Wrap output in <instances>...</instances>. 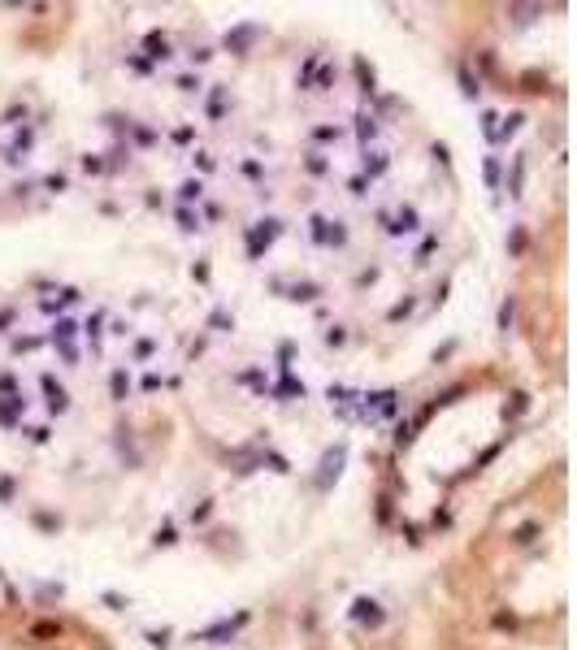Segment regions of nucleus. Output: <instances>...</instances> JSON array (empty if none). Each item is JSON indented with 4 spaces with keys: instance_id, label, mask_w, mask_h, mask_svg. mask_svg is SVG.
<instances>
[{
    "instance_id": "obj_1",
    "label": "nucleus",
    "mask_w": 577,
    "mask_h": 650,
    "mask_svg": "<svg viewBox=\"0 0 577 650\" xmlns=\"http://www.w3.org/2000/svg\"><path fill=\"white\" fill-rule=\"evenodd\" d=\"M278 234H282V222H278V217H260V222H252V226H247V256L260 260Z\"/></svg>"
},
{
    "instance_id": "obj_2",
    "label": "nucleus",
    "mask_w": 577,
    "mask_h": 650,
    "mask_svg": "<svg viewBox=\"0 0 577 650\" xmlns=\"http://www.w3.org/2000/svg\"><path fill=\"white\" fill-rule=\"evenodd\" d=\"M343 460H347V443H335V447L322 455V464H317V490H330V485L339 481Z\"/></svg>"
},
{
    "instance_id": "obj_3",
    "label": "nucleus",
    "mask_w": 577,
    "mask_h": 650,
    "mask_svg": "<svg viewBox=\"0 0 577 650\" xmlns=\"http://www.w3.org/2000/svg\"><path fill=\"white\" fill-rule=\"evenodd\" d=\"M256 39H260V26H256V22H239V26H230V31H226L222 48H226V52H235V57H247Z\"/></svg>"
},
{
    "instance_id": "obj_4",
    "label": "nucleus",
    "mask_w": 577,
    "mask_h": 650,
    "mask_svg": "<svg viewBox=\"0 0 577 650\" xmlns=\"http://www.w3.org/2000/svg\"><path fill=\"white\" fill-rule=\"evenodd\" d=\"M74 334H78V325L74 321H57V325H52V347H57L61 351V360L66 364H78V347H74Z\"/></svg>"
},
{
    "instance_id": "obj_5",
    "label": "nucleus",
    "mask_w": 577,
    "mask_h": 650,
    "mask_svg": "<svg viewBox=\"0 0 577 650\" xmlns=\"http://www.w3.org/2000/svg\"><path fill=\"white\" fill-rule=\"evenodd\" d=\"M39 386H44V395H48V412H52V416L70 412V391H66L52 373H44V377H39Z\"/></svg>"
},
{
    "instance_id": "obj_6",
    "label": "nucleus",
    "mask_w": 577,
    "mask_h": 650,
    "mask_svg": "<svg viewBox=\"0 0 577 650\" xmlns=\"http://www.w3.org/2000/svg\"><path fill=\"white\" fill-rule=\"evenodd\" d=\"M422 230V217H417V208L412 204H404L391 222H387V234H395V239H404V234H417Z\"/></svg>"
},
{
    "instance_id": "obj_7",
    "label": "nucleus",
    "mask_w": 577,
    "mask_h": 650,
    "mask_svg": "<svg viewBox=\"0 0 577 650\" xmlns=\"http://www.w3.org/2000/svg\"><path fill=\"white\" fill-rule=\"evenodd\" d=\"M352 620H356V624H369V629H382V624H387V612H382L374 599H356V603H352Z\"/></svg>"
},
{
    "instance_id": "obj_8",
    "label": "nucleus",
    "mask_w": 577,
    "mask_h": 650,
    "mask_svg": "<svg viewBox=\"0 0 577 650\" xmlns=\"http://www.w3.org/2000/svg\"><path fill=\"white\" fill-rule=\"evenodd\" d=\"M243 624H247V612H239L235 620H222V624H213V629H204V633H200V641H230Z\"/></svg>"
},
{
    "instance_id": "obj_9",
    "label": "nucleus",
    "mask_w": 577,
    "mask_h": 650,
    "mask_svg": "<svg viewBox=\"0 0 577 650\" xmlns=\"http://www.w3.org/2000/svg\"><path fill=\"white\" fill-rule=\"evenodd\" d=\"M143 48H148V57H143L148 66H152V61H170V57H174V52H170V35H161V31H148V35H143Z\"/></svg>"
},
{
    "instance_id": "obj_10",
    "label": "nucleus",
    "mask_w": 577,
    "mask_h": 650,
    "mask_svg": "<svg viewBox=\"0 0 577 650\" xmlns=\"http://www.w3.org/2000/svg\"><path fill=\"white\" fill-rule=\"evenodd\" d=\"M18 412H26V395L22 391L0 399V425H5V429H18Z\"/></svg>"
},
{
    "instance_id": "obj_11",
    "label": "nucleus",
    "mask_w": 577,
    "mask_h": 650,
    "mask_svg": "<svg viewBox=\"0 0 577 650\" xmlns=\"http://www.w3.org/2000/svg\"><path fill=\"white\" fill-rule=\"evenodd\" d=\"M387 165H391V156H387V152H364V170H360V178H364V182H374V178H382V174H387Z\"/></svg>"
},
{
    "instance_id": "obj_12",
    "label": "nucleus",
    "mask_w": 577,
    "mask_h": 650,
    "mask_svg": "<svg viewBox=\"0 0 577 650\" xmlns=\"http://www.w3.org/2000/svg\"><path fill=\"white\" fill-rule=\"evenodd\" d=\"M374 135H378V118H374V113H356V139H360L364 152H369Z\"/></svg>"
},
{
    "instance_id": "obj_13",
    "label": "nucleus",
    "mask_w": 577,
    "mask_h": 650,
    "mask_svg": "<svg viewBox=\"0 0 577 650\" xmlns=\"http://www.w3.org/2000/svg\"><path fill=\"white\" fill-rule=\"evenodd\" d=\"M308 391H304V382H295L291 373H282V382L274 386V399H304Z\"/></svg>"
},
{
    "instance_id": "obj_14",
    "label": "nucleus",
    "mask_w": 577,
    "mask_h": 650,
    "mask_svg": "<svg viewBox=\"0 0 577 650\" xmlns=\"http://www.w3.org/2000/svg\"><path fill=\"white\" fill-rule=\"evenodd\" d=\"M521 122H526V113H508V118H499V126H495V143H508V139L521 130Z\"/></svg>"
},
{
    "instance_id": "obj_15",
    "label": "nucleus",
    "mask_w": 577,
    "mask_h": 650,
    "mask_svg": "<svg viewBox=\"0 0 577 650\" xmlns=\"http://www.w3.org/2000/svg\"><path fill=\"white\" fill-rule=\"evenodd\" d=\"M504 14H508V18H512L516 26H530V22H534V18L543 14V5H508Z\"/></svg>"
},
{
    "instance_id": "obj_16",
    "label": "nucleus",
    "mask_w": 577,
    "mask_h": 650,
    "mask_svg": "<svg viewBox=\"0 0 577 650\" xmlns=\"http://www.w3.org/2000/svg\"><path fill=\"white\" fill-rule=\"evenodd\" d=\"M109 395H113L118 403H126V395H131V373H126V368H113V377H109Z\"/></svg>"
},
{
    "instance_id": "obj_17",
    "label": "nucleus",
    "mask_w": 577,
    "mask_h": 650,
    "mask_svg": "<svg viewBox=\"0 0 577 650\" xmlns=\"http://www.w3.org/2000/svg\"><path fill=\"white\" fill-rule=\"evenodd\" d=\"M356 78H360V91H364V96H374V91H378V74H374V66H364L360 57H356Z\"/></svg>"
},
{
    "instance_id": "obj_18",
    "label": "nucleus",
    "mask_w": 577,
    "mask_h": 650,
    "mask_svg": "<svg viewBox=\"0 0 577 650\" xmlns=\"http://www.w3.org/2000/svg\"><path fill=\"white\" fill-rule=\"evenodd\" d=\"M312 230V243H317V247H326V239H330V217H322V212H312V222H308Z\"/></svg>"
},
{
    "instance_id": "obj_19",
    "label": "nucleus",
    "mask_w": 577,
    "mask_h": 650,
    "mask_svg": "<svg viewBox=\"0 0 577 650\" xmlns=\"http://www.w3.org/2000/svg\"><path fill=\"white\" fill-rule=\"evenodd\" d=\"M222 113H226V87L218 83L213 91H208V118H213V122H222Z\"/></svg>"
},
{
    "instance_id": "obj_20",
    "label": "nucleus",
    "mask_w": 577,
    "mask_h": 650,
    "mask_svg": "<svg viewBox=\"0 0 577 650\" xmlns=\"http://www.w3.org/2000/svg\"><path fill=\"white\" fill-rule=\"evenodd\" d=\"M317 295H322V287H317V282H295L287 299H295V304H312Z\"/></svg>"
},
{
    "instance_id": "obj_21",
    "label": "nucleus",
    "mask_w": 577,
    "mask_h": 650,
    "mask_svg": "<svg viewBox=\"0 0 577 650\" xmlns=\"http://www.w3.org/2000/svg\"><path fill=\"white\" fill-rule=\"evenodd\" d=\"M200 195H204V182H200V178H187V182L178 187V200H183V208H187V204H200Z\"/></svg>"
},
{
    "instance_id": "obj_22",
    "label": "nucleus",
    "mask_w": 577,
    "mask_h": 650,
    "mask_svg": "<svg viewBox=\"0 0 577 650\" xmlns=\"http://www.w3.org/2000/svg\"><path fill=\"white\" fill-rule=\"evenodd\" d=\"M538 533H543V525H538V520H526V525H521V529L512 533V542H516V547H530V542H534Z\"/></svg>"
},
{
    "instance_id": "obj_23",
    "label": "nucleus",
    "mask_w": 577,
    "mask_h": 650,
    "mask_svg": "<svg viewBox=\"0 0 577 650\" xmlns=\"http://www.w3.org/2000/svg\"><path fill=\"white\" fill-rule=\"evenodd\" d=\"M460 91H464L469 100H478V91H482V83H478V74H469V66H460Z\"/></svg>"
},
{
    "instance_id": "obj_24",
    "label": "nucleus",
    "mask_w": 577,
    "mask_h": 650,
    "mask_svg": "<svg viewBox=\"0 0 577 650\" xmlns=\"http://www.w3.org/2000/svg\"><path fill=\"white\" fill-rule=\"evenodd\" d=\"M530 408V395L526 391H516L512 395V403H504V421H512V416H521V412H526Z\"/></svg>"
},
{
    "instance_id": "obj_25",
    "label": "nucleus",
    "mask_w": 577,
    "mask_h": 650,
    "mask_svg": "<svg viewBox=\"0 0 577 650\" xmlns=\"http://www.w3.org/2000/svg\"><path fill=\"white\" fill-rule=\"evenodd\" d=\"M521 91H547V74H538V70L521 74Z\"/></svg>"
},
{
    "instance_id": "obj_26",
    "label": "nucleus",
    "mask_w": 577,
    "mask_h": 650,
    "mask_svg": "<svg viewBox=\"0 0 577 650\" xmlns=\"http://www.w3.org/2000/svg\"><path fill=\"white\" fill-rule=\"evenodd\" d=\"M521 182H526V156H516V160H512V182H508V191H512V195H521Z\"/></svg>"
},
{
    "instance_id": "obj_27",
    "label": "nucleus",
    "mask_w": 577,
    "mask_h": 650,
    "mask_svg": "<svg viewBox=\"0 0 577 650\" xmlns=\"http://www.w3.org/2000/svg\"><path fill=\"white\" fill-rule=\"evenodd\" d=\"M512 316H516V299H512V295H508V299H504V304H499V330H504V334H508V330H512Z\"/></svg>"
},
{
    "instance_id": "obj_28",
    "label": "nucleus",
    "mask_w": 577,
    "mask_h": 650,
    "mask_svg": "<svg viewBox=\"0 0 577 650\" xmlns=\"http://www.w3.org/2000/svg\"><path fill=\"white\" fill-rule=\"evenodd\" d=\"M312 139H317V143H339V139H343V126H317V130H312Z\"/></svg>"
},
{
    "instance_id": "obj_29",
    "label": "nucleus",
    "mask_w": 577,
    "mask_h": 650,
    "mask_svg": "<svg viewBox=\"0 0 577 650\" xmlns=\"http://www.w3.org/2000/svg\"><path fill=\"white\" fill-rule=\"evenodd\" d=\"M208 325H213V330H218V334H222V330H235V316H230V312H226V308H218V312H213V316H208Z\"/></svg>"
},
{
    "instance_id": "obj_30",
    "label": "nucleus",
    "mask_w": 577,
    "mask_h": 650,
    "mask_svg": "<svg viewBox=\"0 0 577 650\" xmlns=\"http://www.w3.org/2000/svg\"><path fill=\"white\" fill-rule=\"evenodd\" d=\"M304 165H308V174H317V178H322V174L330 170V160H326L322 152H308V160H304Z\"/></svg>"
},
{
    "instance_id": "obj_31",
    "label": "nucleus",
    "mask_w": 577,
    "mask_h": 650,
    "mask_svg": "<svg viewBox=\"0 0 577 650\" xmlns=\"http://www.w3.org/2000/svg\"><path fill=\"white\" fill-rule=\"evenodd\" d=\"M174 217H178V226H183L187 234H191V230H200V212H191V208H178Z\"/></svg>"
},
{
    "instance_id": "obj_32",
    "label": "nucleus",
    "mask_w": 577,
    "mask_h": 650,
    "mask_svg": "<svg viewBox=\"0 0 577 650\" xmlns=\"http://www.w3.org/2000/svg\"><path fill=\"white\" fill-rule=\"evenodd\" d=\"M31 637H61V624H57V620H39V624L31 629Z\"/></svg>"
},
{
    "instance_id": "obj_33",
    "label": "nucleus",
    "mask_w": 577,
    "mask_h": 650,
    "mask_svg": "<svg viewBox=\"0 0 577 650\" xmlns=\"http://www.w3.org/2000/svg\"><path fill=\"white\" fill-rule=\"evenodd\" d=\"M35 525H39L44 533H57V529H61V516H48V512H35Z\"/></svg>"
},
{
    "instance_id": "obj_34",
    "label": "nucleus",
    "mask_w": 577,
    "mask_h": 650,
    "mask_svg": "<svg viewBox=\"0 0 577 650\" xmlns=\"http://www.w3.org/2000/svg\"><path fill=\"white\" fill-rule=\"evenodd\" d=\"M486 187L499 191V156H486Z\"/></svg>"
},
{
    "instance_id": "obj_35",
    "label": "nucleus",
    "mask_w": 577,
    "mask_h": 650,
    "mask_svg": "<svg viewBox=\"0 0 577 650\" xmlns=\"http://www.w3.org/2000/svg\"><path fill=\"white\" fill-rule=\"evenodd\" d=\"M174 542H178V529H174V525H161V529H156V547H174Z\"/></svg>"
},
{
    "instance_id": "obj_36",
    "label": "nucleus",
    "mask_w": 577,
    "mask_h": 650,
    "mask_svg": "<svg viewBox=\"0 0 577 650\" xmlns=\"http://www.w3.org/2000/svg\"><path fill=\"white\" fill-rule=\"evenodd\" d=\"M44 187H48L52 195H61V191L70 187V178H66V174H48V178H44Z\"/></svg>"
},
{
    "instance_id": "obj_37",
    "label": "nucleus",
    "mask_w": 577,
    "mask_h": 650,
    "mask_svg": "<svg viewBox=\"0 0 577 650\" xmlns=\"http://www.w3.org/2000/svg\"><path fill=\"white\" fill-rule=\"evenodd\" d=\"M347 343V330H343V325H330V330H326V347H343Z\"/></svg>"
},
{
    "instance_id": "obj_38",
    "label": "nucleus",
    "mask_w": 577,
    "mask_h": 650,
    "mask_svg": "<svg viewBox=\"0 0 577 650\" xmlns=\"http://www.w3.org/2000/svg\"><path fill=\"white\" fill-rule=\"evenodd\" d=\"M508 252H516V256L526 252V230H521V226H516V230L508 234Z\"/></svg>"
},
{
    "instance_id": "obj_39",
    "label": "nucleus",
    "mask_w": 577,
    "mask_h": 650,
    "mask_svg": "<svg viewBox=\"0 0 577 650\" xmlns=\"http://www.w3.org/2000/svg\"><path fill=\"white\" fill-rule=\"evenodd\" d=\"M14 490H18V481H14V477H0V503H14Z\"/></svg>"
},
{
    "instance_id": "obj_40",
    "label": "nucleus",
    "mask_w": 577,
    "mask_h": 650,
    "mask_svg": "<svg viewBox=\"0 0 577 650\" xmlns=\"http://www.w3.org/2000/svg\"><path fill=\"white\" fill-rule=\"evenodd\" d=\"M495 126H499V113H491V108H486V113H482V135L495 139Z\"/></svg>"
},
{
    "instance_id": "obj_41",
    "label": "nucleus",
    "mask_w": 577,
    "mask_h": 650,
    "mask_svg": "<svg viewBox=\"0 0 577 650\" xmlns=\"http://www.w3.org/2000/svg\"><path fill=\"white\" fill-rule=\"evenodd\" d=\"M330 83H335V70H330V66H317V91H330Z\"/></svg>"
},
{
    "instance_id": "obj_42",
    "label": "nucleus",
    "mask_w": 577,
    "mask_h": 650,
    "mask_svg": "<svg viewBox=\"0 0 577 650\" xmlns=\"http://www.w3.org/2000/svg\"><path fill=\"white\" fill-rule=\"evenodd\" d=\"M460 395H464V386H447V391H443V395L434 399V408H443V403H456Z\"/></svg>"
},
{
    "instance_id": "obj_43",
    "label": "nucleus",
    "mask_w": 577,
    "mask_h": 650,
    "mask_svg": "<svg viewBox=\"0 0 577 650\" xmlns=\"http://www.w3.org/2000/svg\"><path fill=\"white\" fill-rule=\"evenodd\" d=\"M174 87H178V91H200V78H195V74H178Z\"/></svg>"
},
{
    "instance_id": "obj_44",
    "label": "nucleus",
    "mask_w": 577,
    "mask_h": 650,
    "mask_svg": "<svg viewBox=\"0 0 577 650\" xmlns=\"http://www.w3.org/2000/svg\"><path fill=\"white\" fill-rule=\"evenodd\" d=\"M408 312H412V299H404V304H395V308L387 312V321H404Z\"/></svg>"
},
{
    "instance_id": "obj_45",
    "label": "nucleus",
    "mask_w": 577,
    "mask_h": 650,
    "mask_svg": "<svg viewBox=\"0 0 577 650\" xmlns=\"http://www.w3.org/2000/svg\"><path fill=\"white\" fill-rule=\"evenodd\" d=\"M83 170H87V174H104V160L87 152V156H83Z\"/></svg>"
},
{
    "instance_id": "obj_46",
    "label": "nucleus",
    "mask_w": 577,
    "mask_h": 650,
    "mask_svg": "<svg viewBox=\"0 0 577 650\" xmlns=\"http://www.w3.org/2000/svg\"><path fill=\"white\" fill-rule=\"evenodd\" d=\"M395 443H399V447H408V443H412V425H408V421H404V425H395Z\"/></svg>"
},
{
    "instance_id": "obj_47",
    "label": "nucleus",
    "mask_w": 577,
    "mask_h": 650,
    "mask_svg": "<svg viewBox=\"0 0 577 650\" xmlns=\"http://www.w3.org/2000/svg\"><path fill=\"white\" fill-rule=\"evenodd\" d=\"M148 641H152L156 650H165V646H170V629H161V633H156V629H152V633H148Z\"/></svg>"
},
{
    "instance_id": "obj_48",
    "label": "nucleus",
    "mask_w": 577,
    "mask_h": 650,
    "mask_svg": "<svg viewBox=\"0 0 577 650\" xmlns=\"http://www.w3.org/2000/svg\"><path fill=\"white\" fill-rule=\"evenodd\" d=\"M434 247H439V239H434V234H430V239H426V243H422V252H417V264H426V260H430V252H434Z\"/></svg>"
},
{
    "instance_id": "obj_49",
    "label": "nucleus",
    "mask_w": 577,
    "mask_h": 650,
    "mask_svg": "<svg viewBox=\"0 0 577 650\" xmlns=\"http://www.w3.org/2000/svg\"><path fill=\"white\" fill-rule=\"evenodd\" d=\"M495 629H508V633H512V629H516V616H512V612H499V616H495Z\"/></svg>"
},
{
    "instance_id": "obj_50",
    "label": "nucleus",
    "mask_w": 577,
    "mask_h": 650,
    "mask_svg": "<svg viewBox=\"0 0 577 650\" xmlns=\"http://www.w3.org/2000/svg\"><path fill=\"white\" fill-rule=\"evenodd\" d=\"M100 321H104V312H96V316H91V321H87V334H91V343H96V339H100Z\"/></svg>"
},
{
    "instance_id": "obj_51",
    "label": "nucleus",
    "mask_w": 577,
    "mask_h": 650,
    "mask_svg": "<svg viewBox=\"0 0 577 650\" xmlns=\"http://www.w3.org/2000/svg\"><path fill=\"white\" fill-rule=\"evenodd\" d=\"M14 386H18V377H14V373L0 377V395H14Z\"/></svg>"
},
{
    "instance_id": "obj_52",
    "label": "nucleus",
    "mask_w": 577,
    "mask_h": 650,
    "mask_svg": "<svg viewBox=\"0 0 577 650\" xmlns=\"http://www.w3.org/2000/svg\"><path fill=\"white\" fill-rule=\"evenodd\" d=\"M347 191H352V195H364V191H369V182H364V178H360V174H356V178H352V182H347Z\"/></svg>"
},
{
    "instance_id": "obj_53",
    "label": "nucleus",
    "mask_w": 577,
    "mask_h": 650,
    "mask_svg": "<svg viewBox=\"0 0 577 650\" xmlns=\"http://www.w3.org/2000/svg\"><path fill=\"white\" fill-rule=\"evenodd\" d=\"M374 282H378V269H364V274L356 278V287H374Z\"/></svg>"
},
{
    "instance_id": "obj_54",
    "label": "nucleus",
    "mask_w": 577,
    "mask_h": 650,
    "mask_svg": "<svg viewBox=\"0 0 577 650\" xmlns=\"http://www.w3.org/2000/svg\"><path fill=\"white\" fill-rule=\"evenodd\" d=\"M104 603H109L113 612H122V607H126V599H122V594H113V589H109V594H104Z\"/></svg>"
},
{
    "instance_id": "obj_55",
    "label": "nucleus",
    "mask_w": 577,
    "mask_h": 650,
    "mask_svg": "<svg viewBox=\"0 0 577 650\" xmlns=\"http://www.w3.org/2000/svg\"><path fill=\"white\" fill-rule=\"evenodd\" d=\"M195 165H200V170L208 174V170H213V156H208V152H195Z\"/></svg>"
},
{
    "instance_id": "obj_56",
    "label": "nucleus",
    "mask_w": 577,
    "mask_h": 650,
    "mask_svg": "<svg viewBox=\"0 0 577 650\" xmlns=\"http://www.w3.org/2000/svg\"><path fill=\"white\" fill-rule=\"evenodd\" d=\"M135 139H139V143H156V135H152L148 126H135Z\"/></svg>"
},
{
    "instance_id": "obj_57",
    "label": "nucleus",
    "mask_w": 577,
    "mask_h": 650,
    "mask_svg": "<svg viewBox=\"0 0 577 650\" xmlns=\"http://www.w3.org/2000/svg\"><path fill=\"white\" fill-rule=\"evenodd\" d=\"M35 347H39V339H18L14 343V351H35Z\"/></svg>"
},
{
    "instance_id": "obj_58",
    "label": "nucleus",
    "mask_w": 577,
    "mask_h": 650,
    "mask_svg": "<svg viewBox=\"0 0 577 650\" xmlns=\"http://www.w3.org/2000/svg\"><path fill=\"white\" fill-rule=\"evenodd\" d=\"M135 356H139V360H148V356H152V339H143V343H135Z\"/></svg>"
},
{
    "instance_id": "obj_59",
    "label": "nucleus",
    "mask_w": 577,
    "mask_h": 650,
    "mask_svg": "<svg viewBox=\"0 0 577 650\" xmlns=\"http://www.w3.org/2000/svg\"><path fill=\"white\" fill-rule=\"evenodd\" d=\"M9 321H14V312H9V308H0V330H5Z\"/></svg>"
}]
</instances>
